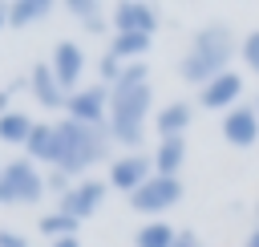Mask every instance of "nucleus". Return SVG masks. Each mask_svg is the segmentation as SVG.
<instances>
[{
  "mask_svg": "<svg viewBox=\"0 0 259 247\" xmlns=\"http://www.w3.org/2000/svg\"><path fill=\"white\" fill-rule=\"evenodd\" d=\"M235 49H239V40H235L231 24H202V28L190 36V45H186V53H182V61H178V77H182L186 85H198V89H202L206 81H214L219 73L231 69Z\"/></svg>",
  "mask_w": 259,
  "mask_h": 247,
  "instance_id": "1",
  "label": "nucleus"
},
{
  "mask_svg": "<svg viewBox=\"0 0 259 247\" xmlns=\"http://www.w3.org/2000/svg\"><path fill=\"white\" fill-rule=\"evenodd\" d=\"M154 105V89L146 85H113L109 89V142L125 146V154H134L146 138V113Z\"/></svg>",
  "mask_w": 259,
  "mask_h": 247,
  "instance_id": "2",
  "label": "nucleus"
},
{
  "mask_svg": "<svg viewBox=\"0 0 259 247\" xmlns=\"http://www.w3.org/2000/svg\"><path fill=\"white\" fill-rule=\"evenodd\" d=\"M57 134H61V166L57 170H65L73 178H85V170L97 166L113 146L105 126H81V121H69V117L57 121Z\"/></svg>",
  "mask_w": 259,
  "mask_h": 247,
  "instance_id": "3",
  "label": "nucleus"
},
{
  "mask_svg": "<svg viewBox=\"0 0 259 247\" xmlns=\"http://www.w3.org/2000/svg\"><path fill=\"white\" fill-rule=\"evenodd\" d=\"M45 174L32 158H8L0 170V207H36L45 198Z\"/></svg>",
  "mask_w": 259,
  "mask_h": 247,
  "instance_id": "4",
  "label": "nucleus"
},
{
  "mask_svg": "<svg viewBox=\"0 0 259 247\" xmlns=\"http://www.w3.org/2000/svg\"><path fill=\"white\" fill-rule=\"evenodd\" d=\"M182 178H166V174H150L146 178V186H138L134 194H130V207L138 211V215H150V219H158V215H166L170 207H178L182 202Z\"/></svg>",
  "mask_w": 259,
  "mask_h": 247,
  "instance_id": "5",
  "label": "nucleus"
},
{
  "mask_svg": "<svg viewBox=\"0 0 259 247\" xmlns=\"http://www.w3.org/2000/svg\"><path fill=\"white\" fill-rule=\"evenodd\" d=\"M65 117L69 121H81V126H105L109 121V89L101 81L97 85H81L77 93H69Z\"/></svg>",
  "mask_w": 259,
  "mask_h": 247,
  "instance_id": "6",
  "label": "nucleus"
},
{
  "mask_svg": "<svg viewBox=\"0 0 259 247\" xmlns=\"http://www.w3.org/2000/svg\"><path fill=\"white\" fill-rule=\"evenodd\" d=\"M162 24V8L146 0H121L113 4V32H134V36H154Z\"/></svg>",
  "mask_w": 259,
  "mask_h": 247,
  "instance_id": "7",
  "label": "nucleus"
},
{
  "mask_svg": "<svg viewBox=\"0 0 259 247\" xmlns=\"http://www.w3.org/2000/svg\"><path fill=\"white\" fill-rule=\"evenodd\" d=\"M105 190H109V182H101V178H77L73 182V190L69 194H61V207L57 211H65V215H73L77 223H85L89 215H97L101 211V202H105Z\"/></svg>",
  "mask_w": 259,
  "mask_h": 247,
  "instance_id": "8",
  "label": "nucleus"
},
{
  "mask_svg": "<svg viewBox=\"0 0 259 247\" xmlns=\"http://www.w3.org/2000/svg\"><path fill=\"white\" fill-rule=\"evenodd\" d=\"M28 93H32V101H36L40 109H49V113H65V105H69V93H65V85L57 81V73H53L49 61H36V65H32V73H28Z\"/></svg>",
  "mask_w": 259,
  "mask_h": 247,
  "instance_id": "9",
  "label": "nucleus"
},
{
  "mask_svg": "<svg viewBox=\"0 0 259 247\" xmlns=\"http://www.w3.org/2000/svg\"><path fill=\"white\" fill-rule=\"evenodd\" d=\"M150 174H154V162H150L146 154H138V150H134V154H121V158H113V162H109L105 182L130 198L138 186H146V178H150Z\"/></svg>",
  "mask_w": 259,
  "mask_h": 247,
  "instance_id": "10",
  "label": "nucleus"
},
{
  "mask_svg": "<svg viewBox=\"0 0 259 247\" xmlns=\"http://www.w3.org/2000/svg\"><path fill=\"white\" fill-rule=\"evenodd\" d=\"M198 105H202V109H214V113H227V109L243 105V77H239L235 69L219 73L214 81H206V85L198 89Z\"/></svg>",
  "mask_w": 259,
  "mask_h": 247,
  "instance_id": "11",
  "label": "nucleus"
},
{
  "mask_svg": "<svg viewBox=\"0 0 259 247\" xmlns=\"http://www.w3.org/2000/svg\"><path fill=\"white\" fill-rule=\"evenodd\" d=\"M49 65L57 73V81L65 85V93H77L81 89V73H85V49L77 40H57L53 53H49Z\"/></svg>",
  "mask_w": 259,
  "mask_h": 247,
  "instance_id": "12",
  "label": "nucleus"
},
{
  "mask_svg": "<svg viewBox=\"0 0 259 247\" xmlns=\"http://www.w3.org/2000/svg\"><path fill=\"white\" fill-rule=\"evenodd\" d=\"M223 138L235 150H251L259 142V113H255L251 101H243V105H235V109L223 113Z\"/></svg>",
  "mask_w": 259,
  "mask_h": 247,
  "instance_id": "13",
  "label": "nucleus"
},
{
  "mask_svg": "<svg viewBox=\"0 0 259 247\" xmlns=\"http://www.w3.org/2000/svg\"><path fill=\"white\" fill-rule=\"evenodd\" d=\"M24 158H32L45 170L61 166V134H57V121H36V130H32V138L24 146Z\"/></svg>",
  "mask_w": 259,
  "mask_h": 247,
  "instance_id": "14",
  "label": "nucleus"
},
{
  "mask_svg": "<svg viewBox=\"0 0 259 247\" xmlns=\"http://www.w3.org/2000/svg\"><path fill=\"white\" fill-rule=\"evenodd\" d=\"M190 121H194V105L190 101H166L158 113H154V130H158V138H186V130H190Z\"/></svg>",
  "mask_w": 259,
  "mask_h": 247,
  "instance_id": "15",
  "label": "nucleus"
},
{
  "mask_svg": "<svg viewBox=\"0 0 259 247\" xmlns=\"http://www.w3.org/2000/svg\"><path fill=\"white\" fill-rule=\"evenodd\" d=\"M150 162H154V174L178 178L186 162V138H158V150L150 154Z\"/></svg>",
  "mask_w": 259,
  "mask_h": 247,
  "instance_id": "16",
  "label": "nucleus"
},
{
  "mask_svg": "<svg viewBox=\"0 0 259 247\" xmlns=\"http://www.w3.org/2000/svg\"><path fill=\"white\" fill-rule=\"evenodd\" d=\"M150 45H154V36H134V32H113V36H109V45H105V53H109V57H117L121 65H130V61H146V53H150Z\"/></svg>",
  "mask_w": 259,
  "mask_h": 247,
  "instance_id": "17",
  "label": "nucleus"
},
{
  "mask_svg": "<svg viewBox=\"0 0 259 247\" xmlns=\"http://www.w3.org/2000/svg\"><path fill=\"white\" fill-rule=\"evenodd\" d=\"M65 12H69L77 24H85V32H93V36H105V32H109L105 12H101L97 0H65Z\"/></svg>",
  "mask_w": 259,
  "mask_h": 247,
  "instance_id": "18",
  "label": "nucleus"
},
{
  "mask_svg": "<svg viewBox=\"0 0 259 247\" xmlns=\"http://www.w3.org/2000/svg\"><path fill=\"white\" fill-rule=\"evenodd\" d=\"M32 130H36V121H32V113H24V109H8V113L0 117V142H8V146H28Z\"/></svg>",
  "mask_w": 259,
  "mask_h": 247,
  "instance_id": "19",
  "label": "nucleus"
},
{
  "mask_svg": "<svg viewBox=\"0 0 259 247\" xmlns=\"http://www.w3.org/2000/svg\"><path fill=\"white\" fill-rule=\"evenodd\" d=\"M53 12L49 0H12L8 4V28H32L36 20H45Z\"/></svg>",
  "mask_w": 259,
  "mask_h": 247,
  "instance_id": "20",
  "label": "nucleus"
},
{
  "mask_svg": "<svg viewBox=\"0 0 259 247\" xmlns=\"http://www.w3.org/2000/svg\"><path fill=\"white\" fill-rule=\"evenodd\" d=\"M36 231H40L49 243H57V239H77L81 223H77L73 215H65V211H49V215L36 219Z\"/></svg>",
  "mask_w": 259,
  "mask_h": 247,
  "instance_id": "21",
  "label": "nucleus"
},
{
  "mask_svg": "<svg viewBox=\"0 0 259 247\" xmlns=\"http://www.w3.org/2000/svg\"><path fill=\"white\" fill-rule=\"evenodd\" d=\"M174 239H178V231L162 219H150L134 231V247H174Z\"/></svg>",
  "mask_w": 259,
  "mask_h": 247,
  "instance_id": "22",
  "label": "nucleus"
},
{
  "mask_svg": "<svg viewBox=\"0 0 259 247\" xmlns=\"http://www.w3.org/2000/svg\"><path fill=\"white\" fill-rule=\"evenodd\" d=\"M121 69H125V65H121L117 57L101 53V61H97V77H101V85H105V89H113V85L121 81Z\"/></svg>",
  "mask_w": 259,
  "mask_h": 247,
  "instance_id": "23",
  "label": "nucleus"
},
{
  "mask_svg": "<svg viewBox=\"0 0 259 247\" xmlns=\"http://www.w3.org/2000/svg\"><path fill=\"white\" fill-rule=\"evenodd\" d=\"M239 53H243V65L259 77V28H251V32L239 40Z\"/></svg>",
  "mask_w": 259,
  "mask_h": 247,
  "instance_id": "24",
  "label": "nucleus"
},
{
  "mask_svg": "<svg viewBox=\"0 0 259 247\" xmlns=\"http://www.w3.org/2000/svg\"><path fill=\"white\" fill-rule=\"evenodd\" d=\"M73 182H77V178H73V174H65V170H57V166H53V170H45V190H49V194H57V198H61V194H69V190H73Z\"/></svg>",
  "mask_w": 259,
  "mask_h": 247,
  "instance_id": "25",
  "label": "nucleus"
},
{
  "mask_svg": "<svg viewBox=\"0 0 259 247\" xmlns=\"http://www.w3.org/2000/svg\"><path fill=\"white\" fill-rule=\"evenodd\" d=\"M0 247H28V239H24L20 231H8V227H4V231H0Z\"/></svg>",
  "mask_w": 259,
  "mask_h": 247,
  "instance_id": "26",
  "label": "nucleus"
},
{
  "mask_svg": "<svg viewBox=\"0 0 259 247\" xmlns=\"http://www.w3.org/2000/svg\"><path fill=\"white\" fill-rule=\"evenodd\" d=\"M174 247H202V239H198L194 231H178V239H174Z\"/></svg>",
  "mask_w": 259,
  "mask_h": 247,
  "instance_id": "27",
  "label": "nucleus"
},
{
  "mask_svg": "<svg viewBox=\"0 0 259 247\" xmlns=\"http://www.w3.org/2000/svg\"><path fill=\"white\" fill-rule=\"evenodd\" d=\"M8 109H12V85H8V89H0V117H4Z\"/></svg>",
  "mask_w": 259,
  "mask_h": 247,
  "instance_id": "28",
  "label": "nucleus"
},
{
  "mask_svg": "<svg viewBox=\"0 0 259 247\" xmlns=\"http://www.w3.org/2000/svg\"><path fill=\"white\" fill-rule=\"evenodd\" d=\"M243 247H259V223L251 227V235H247V243H243Z\"/></svg>",
  "mask_w": 259,
  "mask_h": 247,
  "instance_id": "29",
  "label": "nucleus"
},
{
  "mask_svg": "<svg viewBox=\"0 0 259 247\" xmlns=\"http://www.w3.org/2000/svg\"><path fill=\"white\" fill-rule=\"evenodd\" d=\"M49 247H81V239H57V243H49Z\"/></svg>",
  "mask_w": 259,
  "mask_h": 247,
  "instance_id": "30",
  "label": "nucleus"
},
{
  "mask_svg": "<svg viewBox=\"0 0 259 247\" xmlns=\"http://www.w3.org/2000/svg\"><path fill=\"white\" fill-rule=\"evenodd\" d=\"M0 28H8V4H0Z\"/></svg>",
  "mask_w": 259,
  "mask_h": 247,
  "instance_id": "31",
  "label": "nucleus"
},
{
  "mask_svg": "<svg viewBox=\"0 0 259 247\" xmlns=\"http://www.w3.org/2000/svg\"><path fill=\"white\" fill-rule=\"evenodd\" d=\"M251 105H255V113H259V93H255V101H251Z\"/></svg>",
  "mask_w": 259,
  "mask_h": 247,
  "instance_id": "32",
  "label": "nucleus"
},
{
  "mask_svg": "<svg viewBox=\"0 0 259 247\" xmlns=\"http://www.w3.org/2000/svg\"><path fill=\"white\" fill-rule=\"evenodd\" d=\"M255 223H259V202H255Z\"/></svg>",
  "mask_w": 259,
  "mask_h": 247,
  "instance_id": "33",
  "label": "nucleus"
},
{
  "mask_svg": "<svg viewBox=\"0 0 259 247\" xmlns=\"http://www.w3.org/2000/svg\"><path fill=\"white\" fill-rule=\"evenodd\" d=\"M0 170H4V162H0Z\"/></svg>",
  "mask_w": 259,
  "mask_h": 247,
  "instance_id": "34",
  "label": "nucleus"
}]
</instances>
